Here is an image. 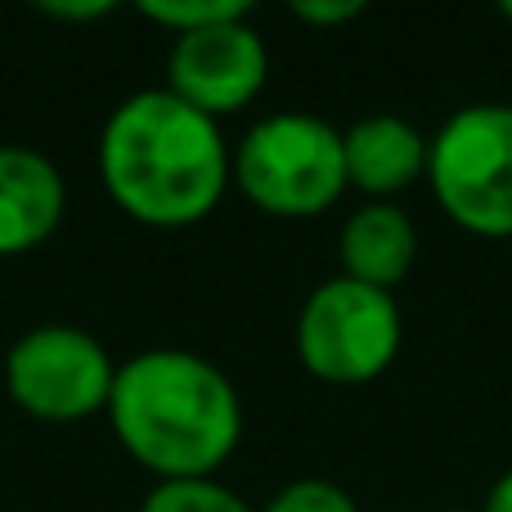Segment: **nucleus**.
I'll list each match as a JSON object with an SVG mask.
<instances>
[{"mask_svg": "<svg viewBox=\"0 0 512 512\" xmlns=\"http://www.w3.org/2000/svg\"><path fill=\"white\" fill-rule=\"evenodd\" d=\"M230 140L167 86L126 95L99 131V180L131 221L185 230L216 212L230 180Z\"/></svg>", "mask_w": 512, "mask_h": 512, "instance_id": "f257e3e1", "label": "nucleus"}, {"mask_svg": "<svg viewBox=\"0 0 512 512\" xmlns=\"http://www.w3.org/2000/svg\"><path fill=\"white\" fill-rule=\"evenodd\" d=\"M104 414L122 450L158 481L216 477L243 436L230 373L180 346H153L117 364Z\"/></svg>", "mask_w": 512, "mask_h": 512, "instance_id": "f03ea898", "label": "nucleus"}, {"mask_svg": "<svg viewBox=\"0 0 512 512\" xmlns=\"http://www.w3.org/2000/svg\"><path fill=\"white\" fill-rule=\"evenodd\" d=\"M230 180L252 207L283 221L328 212L346 189L342 131L319 113H270L243 131L230 153Z\"/></svg>", "mask_w": 512, "mask_h": 512, "instance_id": "7ed1b4c3", "label": "nucleus"}, {"mask_svg": "<svg viewBox=\"0 0 512 512\" xmlns=\"http://www.w3.org/2000/svg\"><path fill=\"white\" fill-rule=\"evenodd\" d=\"M427 185L459 230L512 239V104H463L427 140Z\"/></svg>", "mask_w": 512, "mask_h": 512, "instance_id": "20e7f679", "label": "nucleus"}, {"mask_svg": "<svg viewBox=\"0 0 512 512\" xmlns=\"http://www.w3.org/2000/svg\"><path fill=\"white\" fill-rule=\"evenodd\" d=\"M405 342V315L396 292L369 288L360 279L315 283L297 315V355L319 382L360 387L391 369Z\"/></svg>", "mask_w": 512, "mask_h": 512, "instance_id": "39448f33", "label": "nucleus"}, {"mask_svg": "<svg viewBox=\"0 0 512 512\" xmlns=\"http://www.w3.org/2000/svg\"><path fill=\"white\" fill-rule=\"evenodd\" d=\"M113 378V355L77 324H36L5 355L9 400L41 423H77L108 409Z\"/></svg>", "mask_w": 512, "mask_h": 512, "instance_id": "423d86ee", "label": "nucleus"}, {"mask_svg": "<svg viewBox=\"0 0 512 512\" xmlns=\"http://www.w3.org/2000/svg\"><path fill=\"white\" fill-rule=\"evenodd\" d=\"M270 77V50L252 27V14L180 32L167 54V90L207 117L243 113Z\"/></svg>", "mask_w": 512, "mask_h": 512, "instance_id": "0eeeda50", "label": "nucleus"}, {"mask_svg": "<svg viewBox=\"0 0 512 512\" xmlns=\"http://www.w3.org/2000/svg\"><path fill=\"white\" fill-rule=\"evenodd\" d=\"M68 212L63 171L27 144H0V256L41 248Z\"/></svg>", "mask_w": 512, "mask_h": 512, "instance_id": "6e6552de", "label": "nucleus"}, {"mask_svg": "<svg viewBox=\"0 0 512 512\" xmlns=\"http://www.w3.org/2000/svg\"><path fill=\"white\" fill-rule=\"evenodd\" d=\"M346 185L364 189L373 203H391L414 180H427V135L396 113L360 117L342 131Z\"/></svg>", "mask_w": 512, "mask_h": 512, "instance_id": "1a4fd4ad", "label": "nucleus"}, {"mask_svg": "<svg viewBox=\"0 0 512 512\" xmlns=\"http://www.w3.org/2000/svg\"><path fill=\"white\" fill-rule=\"evenodd\" d=\"M337 256L346 279L396 292L418 261V225L400 203H364L346 216L337 234Z\"/></svg>", "mask_w": 512, "mask_h": 512, "instance_id": "9d476101", "label": "nucleus"}, {"mask_svg": "<svg viewBox=\"0 0 512 512\" xmlns=\"http://www.w3.org/2000/svg\"><path fill=\"white\" fill-rule=\"evenodd\" d=\"M140 512H256L239 490L221 486L216 477H198V481H158L144 495Z\"/></svg>", "mask_w": 512, "mask_h": 512, "instance_id": "9b49d317", "label": "nucleus"}, {"mask_svg": "<svg viewBox=\"0 0 512 512\" xmlns=\"http://www.w3.org/2000/svg\"><path fill=\"white\" fill-rule=\"evenodd\" d=\"M140 14L171 32H198V27L225 23V18L252 14L248 0H140Z\"/></svg>", "mask_w": 512, "mask_h": 512, "instance_id": "f8f14e48", "label": "nucleus"}, {"mask_svg": "<svg viewBox=\"0 0 512 512\" xmlns=\"http://www.w3.org/2000/svg\"><path fill=\"white\" fill-rule=\"evenodd\" d=\"M261 512H360V504H355L351 490L328 477H297L274 490Z\"/></svg>", "mask_w": 512, "mask_h": 512, "instance_id": "ddd939ff", "label": "nucleus"}, {"mask_svg": "<svg viewBox=\"0 0 512 512\" xmlns=\"http://www.w3.org/2000/svg\"><path fill=\"white\" fill-rule=\"evenodd\" d=\"M292 18L301 23H319V27H337L351 23V18L364 14V0H292Z\"/></svg>", "mask_w": 512, "mask_h": 512, "instance_id": "4468645a", "label": "nucleus"}, {"mask_svg": "<svg viewBox=\"0 0 512 512\" xmlns=\"http://www.w3.org/2000/svg\"><path fill=\"white\" fill-rule=\"evenodd\" d=\"M41 14H50V18H104V14H113V5H108V0H77V5H72V0H41Z\"/></svg>", "mask_w": 512, "mask_h": 512, "instance_id": "2eb2a0df", "label": "nucleus"}, {"mask_svg": "<svg viewBox=\"0 0 512 512\" xmlns=\"http://www.w3.org/2000/svg\"><path fill=\"white\" fill-rule=\"evenodd\" d=\"M477 512H512V468L486 490V499H481Z\"/></svg>", "mask_w": 512, "mask_h": 512, "instance_id": "dca6fc26", "label": "nucleus"}, {"mask_svg": "<svg viewBox=\"0 0 512 512\" xmlns=\"http://www.w3.org/2000/svg\"><path fill=\"white\" fill-rule=\"evenodd\" d=\"M499 14H504L508 23H512V0H504V5H499Z\"/></svg>", "mask_w": 512, "mask_h": 512, "instance_id": "f3484780", "label": "nucleus"}]
</instances>
